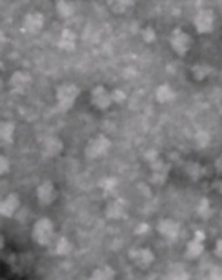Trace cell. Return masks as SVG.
I'll use <instances>...</instances> for the list:
<instances>
[{"instance_id":"5b68a950","label":"cell","mask_w":222,"mask_h":280,"mask_svg":"<svg viewBox=\"0 0 222 280\" xmlns=\"http://www.w3.org/2000/svg\"><path fill=\"white\" fill-rule=\"evenodd\" d=\"M94 99L96 103V106L102 108H105L110 104V98L108 97V94L105 91V89L99 87L94 92Z\"/></svg>"},{"instance_id":"8992f818","label":"cell","mask_w":222,"mask_h":280,"mask_svg":"<svg viewBox=\"0 0 222 280\" xmlns=\"http://www.w3.org/2000/svg\"><path fill=\"white\" fill-rule=\"evenodd\" d=\"M135 260H136L137 264L140 265V266H145L151 264V262L153 261V255L150 251L148 250H139L136 251L134 255Z\"/></svg>"},{"instance_id":"6da1fadb","label":"cell","mask_w":222,"mask_h":280,"mask_svg":"<svg viewBox=\"0 0 222 280\" xmlns=\"http://www.w3.org/2000/svg\"><path fill=\"white\" fill-rule=\"evenodd\" d=\"M53 230L54 227L52 222L50 219L44 218L36 222L32 231V236L35 241L38 243L45 245L50 242L53 235Z\"/></svg>"},{"instance_id":"52a82bcc","label":"cell","mask_w":222,"mask_h":280,"mask_svg":"<svg viewBox=\"0 0 222 280\" xmlns=\"http://www.w3.org/2000/svg\"><path fill=\"white\" fill-rule=\"evenodd\" d=\"M90 280H114V273L111 268L104 267L94 272Z\"/></svg>"},{"instance_id":"7a4b0ae2","label":"cell","mask_w":222,"mask_h":280,"mask_svg":"<svg viewBox=\"0 0 222 280\" xmlns=\"http://www.w3.org/2000/svg\"><path fill=\"white\" fill-rule=\"evenodd\" d=\"M55 190L50 182H46L38 188V199L44 205H49L55 198Z\"/></svg>"},{"instance_id":"277c9868","label":"cell","mask_w":222,"mask_h":280,"mask_svg":"<svg viewBox=\"0 0 222 280\" xmlns=\"http://www.w3.org/2000/svg\"><path fill=\"white\" fill-rule=\"evenodd\" d=\"M19 206V200L16 195L12 194L1 204V213L5 216H11Z\"/></svg>"},{"instance_id":"30bf717a","label":"cell","mask_w":222,"mask_h":280,"mask_svg":"<svg viewBox=\"0 0 222 280\" xmlns=\"http://www.w3.org/2000/svg\"><path fill=\"white\" fill-rule=\"evenodd\" d=\"M216 254L220 256H222V239L217 242V246H216Z\"/></svg>"},{"instance_id":"ba28073f","label":"cell","mask_w":222,"mask_h":280,"mask_svg":"<svg viewBox=\"0 0 222 280\" xmlns=\"http://www.w3.org/2000/svg\"><path fill=\"white\" fill-rule=\"evenodd\" d=\"M200 240L194 239L192 242L188 243V255L191 257H195L197 255H199L203 250V246L200 243Z\"/></svg>"},{"instance_id":"9c48e42d","label":"cell","mask_w":222,"mask_h":280,"mask_svg":"<svg viewBox=\"0 0 222 280\" xmlns=\"http://www.w3.org/2000/svg\"><path fill=\"white\" fill-rule=\"evenodd\" d=\"M169 280H188V275L185 272H173Z\"/></svg>"},{"instance_id":"3957f363","label":"cell","mask_w":222,"mask_h":280,"mask_svg":"<svg viewBox=\"0 0 222 280\" xmlns=\"http://www.w3.org/2000/svg\"><path fill=\"white\" fill-rule=\"evenodd\" d=\"M158 230L162 234L168 236L169 237H175L179 234V227L177 223L171 219H165L158 225Z\"/></svg>"}]
</instances>
